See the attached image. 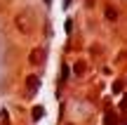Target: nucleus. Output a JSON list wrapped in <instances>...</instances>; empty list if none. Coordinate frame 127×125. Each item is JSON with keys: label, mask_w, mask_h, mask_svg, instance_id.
I'll use <instances>...</instances> for the list:
<instances>
[{"label": "nucleus", "mask_w": 127, "mask_h": 125, "mask_svg": "<svg viewBox=\"0 0 127 125\" xmlns=\"http://www.w3.org/2000/svg\"><path fill=\"white\" fill-rule=\"evenodd\" d=\"M106 19H111V21H115V19H118V12H115L113 7H106Z\"/></svg>", "instance_id": "20e7f679"}, {"label": "nucleus", "mask_w": 127, "mask_h": 125, "mask_svg": "<svg viewBox=\"0 0 127 125\" xmlns=\"http://www.w3.org/2000/svg\"><path fill=\"white\" fill-rule=\"evenodd\" d=\"M17 28L21 33H28V26H26V14H19L17 17Z\"/></svg>", "instance_id": "f03ea898"}, {"label": "nucleus", "mask_w": 127, "mask_h": 125, "mask_svg": "<svg viewBox=\"0 0 127 125\" xmlns=\"http://www.w3.org/2000/svg\"><path fill=\"white\" fill-rule=\"evenodd\" d=\"M42 61H45V50H42V47H33L31 54H28V64L31 66H40Z\"/></svg>", "instance_id": "f257e3e1"}, {"label": "nucleus", "mask_w": 127, "mask_h": 125, "mask_svg": "<svg viewBox=\"0 0 127 125\" xmlns=\"http://www.w3.org/2000/svg\"><path fill=\"white\" fill-rule=\"evenodd\" d=\"M26 85H28V90H31V92H35V90H38V78H35V76H31Z\"/></svg>", "instance_id": "7ed1b4c3"}, {"label": "nucleus", "mask_w": 127, "mask_h": 125, "mask_svg": "<svg viewBox=\"0 0 127 125\" xmlns=\"http://www.w3.org/2000/svg\"><path fill=\"white\" fill-rule=\"evenodd\" d=\"M33 116L40 118V116H42V106H35V109H33Z\"/></svg>", "instance_id": "423d86ee"}, {"label": "nucleus", "mask_w": 127, "mask_h": 125, "mask_svg": "<svg viewBox=\"0 0 127 125\" xmlns=\"http://www.w3.org/2000/svg\"><path fill=\"white\" fill-rule=\"evenodd\" d=\"M75 73H78V76L85 73V64H82V61H80V64H75Z\"/></svg>", "instance_id": "39448f33"}]
</instances>
